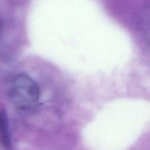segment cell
I'll return each instance as SVG.
<instances>
[{"label":"cell","instance_id":"obj_1","mask_svg":"<svg viewBox=\"0 0 150 150\" xmlns=\"http://www.w3.org/2000/svg\"><path fill=\"white\" fill-rule=\"evenodd\" d=\"M7 95L15 106L21 109H28L38 104L41 92L32 78L25 74H17L9 81Z\"/></svg>","mask_w":150,"mask_h":150},{"label":"cell","instance_id":"obj_2","mask_svg":"<svg viewBox=\"0 0 150 150\" xmlns=\"http://www.w3.org/2000/svg\"><path fill=\"white\" fill-rule=\"evenodd\" d=\"M0 144L4 150H13L8 116L4 108H0Z\"/></svg>","mask_w":150,"mask_h":150}]
</instances>
